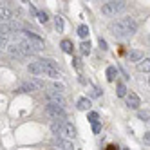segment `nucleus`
Wrapping results in <instances>:
<instances>
[{
	"label": "nucleus",
	"mask_w": 150,
	"mask_h": 150,
	"mask_svg": "<svg viewBox=\"0 0 150 150\" xmlns=\"http://www.w3.org/2000/svg\"><path fill=\"white\" fill-rule=\"evenodd\" d=\"M54 25L58 29V33H62V31H63V18L62 16H54Z\"/></svg>",
	"instance_id": "obj_24"
},
{
	"label": "nucleus",
	"mask_w": 150,
	"mask_h": 150,
	"mask_svg": "<svg viewBox=\"0 0 150 150\" xmlns=\"http://www.w3.org/2000/svg\"><path fill=\"white\" fill-rule=\"evenodd\" d=\"M78 35H80V38H87L89 36V27L87 25H80L78 27Z\"/></svg>",
	"instance_id": "obj_23"
},
{
	"label": "nucleus",
	"mask_w": 150,
	"mask_h": 150,
	"mask_svg": "<svg viewBox=\"0 0 150 150\" xmlns=\"http://www.w3.org/2000/svg\"><path fill=\"white\" fill-rule=\"evenodd\" d=\"M7 51H9V54H11V56H15V58H18V60H24V58H25V54L22 52V49L18 47L16 42H15V44H9V45H7Z\"/></svg>",
	"instance_id": "obj_8"
},
{
	"label": "nucleus",
	"mask_w": 150,
	"mask_h": 150,
	"mask_svg": "<svg viewBox=\"0 0 150 150\" xmlns=\"http://www.w3.org/2000/svg\"><path fill=\"white\" fill-rule=\"evenodd\" d=\"M22 33V36L31 44V47H33L35 51H42L44 49V40H42L38 35H35V33H29V31H20Z\"/></svg>",
	"instance_id": "obj_4"
},
{
	"label": "nucleus",
	"mask_w": 150,
	"mask_h": 150,
	"mask_svg": "<svg viewBox=\"0 0 150 150\" xmlns=\"http://www.w3.org/2000/svg\"><path fill=\"white\" fill-rule=\"evenodd\" d=\"M145 58V52L143 51H137V49H134V51H130V54H128V60H130V62H141Z\"/></svg>",
	"instance_id": "obj_12"
},
{
	"label": "nucleus",
	"mask_w": 150,
	"mask_h": 150,
	"mask_svg": "<svg viewBox=\"0 0 150 150\" xmlns=\"http://www.w3.org/2000/svg\"><path fill=\"white\" fill-rule=\"evenodd\" d=\"M91 96H92V98H96V96H100V91L96 89V87H92V89H91Z\"/></svg>",
	"instance_id": "obj_33"
},
{
	"label": "nucleus",
	"mask_w": 150,
	"mask_h": 150,
	"mask_svg": "<svg viewBox=\"0 0 150 150\" xmlns=\"http://www.w3.org/2000/svg\"><path fill=\"white\" fill-rule=\"evenodd\" d=\"M36 15H38V20H40L42 24H45L47 20H49V16H47V13H45V11H38Z\"/></svg>",
	"instance_id": "obj_26"
},
{
	"label": "nucleus",
	"mask_w": 150,
	"mask_h": 150,
	"mask_svg": "<svg viewBox=\"0 0 150 150\" xmlns=\"http://www.w3.org/2000/svg\"><path fill=\"white\" fill-rule=\"evenodd\" d=\"M117 76V69L114 67V65H110V67H107V80L109 81H114V78Z\"/></svg>",
	"instance_id": "obj_19"
},
{
	"label": "nucleus",
	"mask_w": 150,
	"mask_h": 150,
	"mask_svg": "<svg viewBox=\"0 0 150 150\" xmlns=\"http://www.w3.org/2000/svg\"><path fill=\"white\" fill-rule=\"evenodd\" d=\"M117 96H120V98H125L127 96V87L123 83H117Z\"/></svg>",
	"instance_id": "obj_25"
},
{
	"label": "nucleus",
	"mask_w": 150,
	"mask_h": 150,
	"mask_svg": "<svg viewBox=\"0 0 150 150\" xmlns=\"http://www.w3.org/2000/svg\"><path fill=\"white\" fill-rule=\"evenodd\" d=\"M45 114L49 117H52L54 121H65V117H67L65 109L60 107V105H54V103H47L45 105Z\"/></svg>",
	"instance_id": "obj_3"
},
{
	"label": "nucleus",
	"mask_w": 150,
	"mask_h": 150,
	"mask_svg": "<svg viewBox=\"0 0 150 150\" xmlns=\"http://www.w3.org/2000/svg\"><path fill=\"white\" fill-rule=\"evenodd\" d=\"M63 136L65 137H76V127H74L72 123H67L63 125Z\"/></svg>",
	"instance_id": "obj_11"
},
{
	"label": "nucleus",
	"mask_w": 150,
	"mask_h": 150,
	"mask_svg": "<svg viewBox=\"0 0 150 150\" xmlns=\"http://www.w3.org/2000/svg\"><path fill=\"white\" fill-rule=\"evenodd\" d=\"M109 31L116 38H127V36H132L137 31V22L132 16H125V18H120L116 22H112L109 25Z\"/></svg>",
	"instance_id": "obj_1"
},
{
	"label": "nucleus",
	"mask_w": 150,
	"mask_h": 150,
	"mask_svg": "<svg viewBox=\"0 0 150 150\" xmlns=\"http://www.w3.org/2000/svg\"><path fill=\"white\" fill-rule=\"evenodd\" d=\"M7 45H9V36L7 35H0V51L7 49Z\"/></svg>",
	"instance_id": "obj_21"
},
{
	"label": "nucleus",
	"mask_w": 150,
	"mask_h": 150,
	"mask_svg": "<svg viewBox=\"0 0 150 150\" xmlns=\"http://www.w3.org/2000/svg\"><path fill=\"white\" fill-rule=\"evenodd\" d=\"M47 103H54V105H60V107H65V98H63V94L51 89V91H47Z\"/></svg>",
	"instance_id": "obj_5"
},
{
	"label": "nucleus",
	"mask_w": 150,
	"mask_h": 150,
	"mask_svg": "<svg viewBox=\"0 0 150 150\" xmlns=\"http://www.w3.org/2000/svg\"><path fill=\"white\" fill-rule=\"evenodd\" d=\"M27 71L33 74V76H42V74H44V67L40 65V62H31L27 65Z\"/></svg>",
	"instance_id": "obj_9"
},
{
	"label": "nucleus",
	"mask_w": 150,
	"mask_h": 150,
	"mask_svg": "<svg viewBox=\"0 0 150 150\" xmlns=\"http://www.w3.org/2000/svg\"><path fill=\"white\" fill-rule=\"evenodd\" d=\"M107 150H117V146L116 145H109V146H107Z\"/></svg>",
	"instance_id": "obj_34"
},
{
	"label": "nucleus",
	"mask_w": 150,
	"mask_h": 150,
	"mask_svg": "<svg viewBox=\"0 0 150 150\" xmlns=\"http://www.w3.org/2000/svg\"><path fill=\"white\" fill-rule=\"evenodd\" d=\"M123 150H130V148H123Z\"/></svg>",
	"instance_id": "obj_35"
},
{
	"label": "nucleus",
	"mask_w": 150,
	"mask_h": 150,
	"mask_svg": "<svg viewBox=\"0 0 150 150\" xmlns=\"http://www.w3.org/2000/svg\"><path fill=\"white\" fill-rule=\"evenodd\" d=\"M100 47H101L103 51H107V49H109V47H107V42H105V40H103L101 36H100Z\"/></svg>",
	"instance_id": "obj_32"
},
{
	"label": "nucleus",
	"mask_w": 150,
	"mask_h": 150,
	"mask_svg": "<svg viewBox=\"0 0 150 150\" xmlns=\"http://www.w3.org/2000/svg\"><path fill=\"white\" fill-rule=\"evenodd\" d=\"M80 51H81V54L89 56V54H91V42H89V40H83L81 44H80Z\"/></svg>",
	"instance_id": "obj_17"
},
{
	"label": "nucleus",
	"mask_w": 150,
	"mask_h": 150,
	"mask_svg": "<svg viewBox=\"0 0 150 150\" xmlns=\"http://www.w3.org/2000/svg\"><path fill=\"white\" fill-rule=\"evenodd\" d=\"M62 49H63V52H67V54H72V44H71V42L69 40H63L62 42Z\"/></svg>",
	"instance_id": "obj_20"
},
{
	"label": "nucleus",
	"mask_w": 150,
	"mask_h": 150,
	"mask_svg": "<svg viewBox=\"0 0 150 150\" xmlns=\"http://www.w3.org/2000/svg\"><path fill=\"white\" fill-rule=\"evenodd\" d=\"M52 91H56V92H63V91H65V87H63V85L62 83H58V81H54V83H52Z\"/></svg>",
	"instance_id": "obj_28"
},
{
	"label": "nucleus",
	"mask_w": 150,
	"mask_h": 150,
	"mask_svg": "<svg viewBox=\"0 0 150 150\" xmlns=\"http://www.w3.org/2000/svg\"><path fill=\"white\" fill-rule=\"evenodd\" d=\"M137 71L139 72H150V58H143L137 63Z\"/></svg>",
	"instance_id": "obj_14"
},
{
	"label": "nucleus",
	"mask_w": 150,
	"mask_h": 150,
	"mask_svg": "<svg viewBox=\"0 0 150 150\" xmlns=\"http://www.w3.org/2000/svg\"><path fill=\"white\" fill-rule=\"evenodd\" d=\"M87 117H89V121H91V123H96V121H100V116L96 114V112H89V116H87Z\"/></svg>",
	"instance_id": "obj_29"
},
{
	"label": "nucleus",
	"mask_w": 150,
	"mask_h": 150,
	"mask_svg": "<svg viewBox=\"0 0 150 150\" xmlns=\"http://www.w3.org/2000/svg\"><path fill=\"white\" fill-rule=\"evenodd\" d=\"M38 62H40V65L44 67V69H56V62L52 60V58H42Z\"/></svg>",
	"instance_id": "obj_13"
},
{
	"label": "nucleus",
	"mask_w": 150,
	"mask_h": 150,
	"mask_svg": "<svg viewBox=\"0 0 150 150\" xmlns=\"http://www.w3.org/2000/svg\"><path fill=\"white\" fill-rule=\"evenodd\" d=\"M52 145L58 146L60 150H74L72 141H69V139H63V137H54V139H52Z\"/></svg>",
	"instance_id": "obj_6"
},
{
	"label": "nucleus",
	"mask_w": 150,
	"mask_h": 150,
	"mask_svg": "<svg viewBox=\"0 0 150 150\" xmlns=\"http://www.w3.org/2000/svg\"><path fill=\"white\" fill-rule=\"evenodd\" d=\"M20 91H22V92H33V91H38V89H36L35 85L31 83V80H29V81H24L22 85H20Z\"/></svg>",
	"instance_id": "obj_18"
},
{
	"label": "nucleus",
	"mask_w": 150,
	"mask_h": 150,
	"mask_svg": "<svg viewBox=\"0 0 150 150\" xmlns=\"http://www.w3.org/2000/svg\"><path fill=\"white\" fill-rule=\"evenodd\" d=\"M63 125H65V121H54V123H51V132L54 134L56 137L63 136Z\"/></svg>",
	"instance_id": "obj_10"
},
{
	"label": "nucleus",
	"mask_w": 150,
	"mask_h": 150,
	"mask_svg": "<svg viewBox=\"0 0 150 150\" xmlns=\"http://www.w3.org/2000/svg\"><path fill=\"white\" fill-rule=\"evenodd\" d=\"M78 109L80 110H89L91 109V100L89 98H80L78 100Z\"/></svg>",
	"instance_id": "obj_16"
},
{
	"label": "nucleus",
	"mask_w": 150,
	"mask_h": 150,
	"mask_svg": "<svg viewBox=\"0 0 150 150\" xmlns=\"http://www.w3.org/2000/svg\"><path fill=\"white\" fill-rule=\"evenodd\" d=\"M125 7H127L125 0H110V2H105L101 6V15H105V16H116L117 13L125 11Z\"/></svg>",
	"instance_id": "obj_2"
},
{
	"label": "nucleus",
	"mask_w": 150,
	"mask_h": 150,
	"mask_svg": "<svg viewBox=\"0 0 150 150\" xmlns=\"http://www.w3.org/2000/svg\"><path fill=\"white\" fill-rule=\"evenodd\" d=\"M100 128H101L100 121H96V123H92V132H94V134H98V132H100Z\"/></svg>",
	"instance_id": "obj_30"
},
{
	"label": "nucleus",
	"mask_w": 150,
	"mask_h": 150,
	"mask_svg": "<svg viewBox=\"0 0 150 150\" xmlns=\"http://www.w3.org/2000/svg\"><path fill=\"white\" fill-rule=\"evenodd\" d=\"M143 143L145 145H150V132H145L143 134Z\"/></svg>",
	"instance_id": "obj_31"
},
{
	"label": "nucleus",
	"mask_w": 150,
	"mask_h": 150,
	"mask_svg": "<svg viewBox=\"0 0 150 150\" xmlns=\"http://www.w3.org/2000/svg\"><path fill=\"white\" fill-rule=\"evenodd\" d=\"M127 105L130 107V109H137L139 105H141V101H139V96L136 92H127Z\"/></svg>",
	"instance_id": "obj_7"
},
{
	"label": "nucleus",
	"mask_w": 150,
	"mask_h": 150,
	"mask_svg": "<svg viewBox=\"0 0 150 150\" xmlns=\"http://www.w3.org/2000/svg\"><path fill=\"white\" fill-rule=\"evenodd\" d=\"M31 83H33L36 89H44V81L38 80V78H31Z\"/></svg>",
	"instance_id": "obj_27"
},
{
	"label": "nucleus",
	"mask_w": 150,
	"mask_h": 150,
	"mask_svg": "<svg viewBox=\"0 0 150 150\" xmlns=\"http://www.w3.org/2000/svg\"><path fill=\"white\" fill-rule=\"evenodd\" d=\"M44 74L49 76V78H52V80H60L62 78V74H60L58 69H44Z\"/></svg>",
	"instance_id": "obj_15"
},
{
	"label": "nucleus",
	"mask_w": 150,
	"mask_h": 150,
	"mask_svg": "<svg viewBox=\"0 0 150 150\" xmlns=\"http://www.w3.org/2000/svg\"><path fill=\"white\" fill-rule=\"evenodd\" d=\"M137 117H139V120H143V121H150V110H148V109L139 110V112H137Z\"/></svg>",
	"instance_id": "obj_22"
}]
</instances>
